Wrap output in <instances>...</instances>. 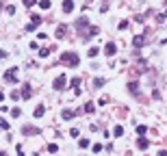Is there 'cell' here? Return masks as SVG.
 <instances>
[{"mask_svg":"<svg viewBox=\"0 0 167 156\" xmlns=\"http://www.w3.org/2000/svg\"><path fill=\"white\" fill-rule=\"evenodd\" d=\"M20 98H22L20 91H11V100H20Z\"/></svg>","mask_w":167,"mask_h":156,"instance_id":"27","label":"cell"},{"mask_svg":"<svg viewBox=\"0 0 167 156\" xmlns=\"http://www.w3.org/2000/svg\"><path fill=\"white\" fill-rule=\"evenodd\" d=\"M9 57V52H7V50H0V59H7Z\"/></svg>","mask_w":167,"mask_h":156,"instance_id":"32","label":"cell"},{"mask_svg":"<svg viewBox=\"0 0 167 156\" xmlns=\"http://www.w3.org/2000/svg\"><path fill=\"white\" fill-rule=\"evenodd\" d=\"M41 24V15H33V20L28 22V26H26V30H28V33H33V30H35L37 28V26H39Z\"/></svg>","mask_w":167,"mask_h":156,"instance_id":"6","label":"cell"},{"mask_svg":"<svg viewBox=\"0 0 167 156\" xmlns=\"http://www.w3.org/2000/svg\"><path fill=\"white\" fill-rule=\"evenodd\" d=\"M70 85H72V89H74V93H76V96H80V78L78 76H76V78H72V80H70Z\"/></svg>","mask_w":167,"mask_h":156,"instance_id":"12","label":"cell"},{"mask_svg":"<svg viewBox=\"0 0 167 156\" xmlns=\"http://www.w3.org/2000/svg\"><path fill=\"white\" fill-rule=\"evenodd\" d=\"M48 152H59V145H57V143H50V145H48Z\"/></svg>","mask_w":167,"mask_h":156,"instance_id":"25","label":"cell"},{"mask_svg":"<svg viewBox=\"0 0 167 156\" xmlns=\"http://www.w3.org/2000/svg\"><path fill=\"white\" fill-rule=\"evenodd\" d=\"M148 147H150V141H148V139H146V137L141 135V137L137 139V150H141V152H146Z\"/></svg>","mask_w":167,"mask_h":156,"instance_id":"8","label":"cell"},{"mask_svg":"<svg viewBox=\"0 0 167 156\" xmlns=\"http://www.w3.org/2000/svg\"><path fill=\"white\" fill-rule=\"evenodd\" d=\"M63 11L65 13H72L74 11V0H63Z\"/></svg>","mask_w":167,"mask_h":156,"instance_id":"14","label":"cell"},{"mask_svg":"<svg viewBox=\"0 0 167 156\" xmlns=\"http://www.w3.org/2000/svg\"><path fill=\"white\" fill-rule=\"evenodd\" d=\"M7 13H9V15L15 13V7H13V4H9V7H7Z\"/></svg>","mask_w":167,"mask_h":156,"instance_id":"30","label":"cell"},{"mask_svg":"<svg viewBox=\"0 0 167 156\" xmlns=\"http://www.w3.org/2000/svg\"><path fill=\"white\" fill-rule=\"evenodd\" d=\"M61 61H63V63H68L70 67H78L80 57H78L76 52H63V54H61Z\"/></svg>","mask_w":167,"mask_h":156,"instance_id":"1","label":"cell"},{"mask_svg":"<svg viewBox=\"0 0 167 156\" xmlns=\"http://www.w3.org/2000/svg\"><path fill=\"white\" fill-rule=\"evenodd\" d=\"M39 7H41V9H50V7H52V2H50V0H41Z\"/></svg>","mask_w":167,"mask_h":156,"instance_id":"22","label":"cell"},{"mask_svg":"<svg viewBox=\"0 0 167 156\" xmlns=\"http://www.w3.org/2000/svg\"><path fill=\"white\" fill-rule=\"evenodd\" d=\"M137 132H139V135H146V132H148V128L143 126V124H139V126H137Z\"/></svg>","mask_w":167,"mask_h":156,"instance_id":"24","label":"cell"},{"mask_svg":"<svg viewBox=\"0 0 167 156\" xmlns=\"http://www.w3.org/2000/svg\"><path fill=\"white\" fill-rule=\"evenodd\" d=\"M54 37H57L59 41L68 37V24H59V26H57V33H54Z\"/></svg>","mask_w":167,"mask_h":156,"instance_id":"5","label":"cell"},{"mask_svg":"<svg viewBox=\"0 0 167 156\" xmlns=\"http://www.w3.org/2000/svg\"><path fill=\"white\" fill-rule=\"evenodd\" d=\"M4 80L7 82H15L18 80V67H9L7 72H4Z\"/></svg>","mask_w":167,"mask_h":156,"instance_id":"4","label":"cell"},{"mask_svg":"<svg viewBox=\"0 0 167 156\" xmlns=\"http://www.w3.org/2000/svg\"><path fill=\"white\" fill-rule=\"evenodd\" d=\"M70 135H72V137H78L80 132H78V128H72V130H70Z\"/></svg>","mask_w":167,"mask_h":156,"instance_id":"31","label":"cell"},{"mask_svg":"<svg viewBox=\"0 0 167 156\" xmlns=\"http://www.w3.org/2000/svg\"><path fill=\"white\" fill-rule=\"evenodd\" d=\"M128 91H130L132 96H139V82L130 80V82H128Z\"/></svg>","mask_w":167,"mask_h":156,"instance_id":"13","label":"cell"},{"mask_svg":"<svg viewBox=\"0 0 167 156\" xmlns=\"http://www.w3.org/2000/svg\"><path fill=\"white\" fill-rule=\"evenodd\" d=\"M165 4H167V0H165Z\"/></svg>","mask_w":167,"mask_h":156,"instance_id":"35","label":"cell"},{"mask_svg":"<svg viewBox=\"0 0 167 156\" xmlns=\"http://www.w3.org/2000/svg\"><path fill=\"white\" fill-rule=\"evenodd\" d=\"M22 98L24 100H31V96H33V89H31V85H22Z\"/></svg>","mask_w":167,"mask_h":156,"instance_id":"10","label":"cell"},{"mask_svg":"<svg viewBox=\"0 0 167 156\" xmlns=\"http://www.w3.org/2000/svg\"><path fill=\"white\" fill-rule=\"evenodd\" d=\"M104 85H107V80H104V78H93V87H96V89L104 87Z\"/></svg>","mask_w":167,"mask_h":156,"instance_id":"18","label":"cell"},{"mask_svg":"<svg viewBox=\"0 0 167 156\" xmlns=\"http://www.w3.org/2000/svg\"><path fill=\"white\" fill-rule=\"evenodd\" d=\"M78 147H82V150L89 147V139H80V141H78Z\"/></svg>","mask_w":167,"mask_h":156,"instance_id":"23","label":"cell"},{"mask_svg":"<svg viewBox=\"0 0 167 156\" xmlns=\"http://www.w3.org/2000/svg\"><path fill=\"white\" fill-rule=\"evenodd\" d=\"M61 117H63V119H72V117H74V111H70V108H65L63 113H61Z\"/></svg>","mask_w":167,"mask_h":156,"instance_id":"19","label":"cell"},{"mask_svg":"<svg viewBox=\"0 0 167 156\" xmlns=\"http://www.w3.org/2000/svg\"><path fill=\"white\" fill-rule=\"evenodd\" d=\"M43 113H46V106H43V104H39V106L35 108V113H33V115H35L37 119H39V117H43Z\"/></svg>","mask_w":167,"mask_h":156,"instance_id":"16","label":"cell"},{"mask_svg":"<svg viewBox=\"0 0 167 156\" xmlns=\"http://www.w3.org/2000/svg\"><path fill=\"white\" fill-rule=\"evenodd\" d=\"M37 0H24V7H35Z\"/></svg>","mask_w":167,"mask_h":156,"instance_id":"28","label":"cell"},{"mask_svg":"<svg viewBox=\"0 0 167 156\" xmlns=\"http://www.w3.org/2000/svg\"><path fill=\"white\" fill-rule=\"evenodd\" d=\"M85 28H89V20H87V18L76 20V30H78V35H80V37L85 35Z\"/></svg>","mask_w":167,"mask_h":156,"instance_id":"3","label":"cell"},{"mask_svg":"<svg viewBox=\"0 0 167 156\" xmlns=\"http://www.w3.org/2000/svg\"><path fill=\"white\" fill-rule=\"evenodd\" d=\"M98 54H100V48H96V46H93V48H89V52H87V57H89V59H96V57H98Z\"/></svg>","mask_w":167,"mask_h":156,"instance_id":"17","label":"cell"},{"mask_svg":"<svg viewBox=\"0 0 167 156\" xmlns=\"http://www.w3.org/2000/svg\"><path fill=\"white\" fill-rule=\"evenodd\" d=\"M0 9H2V0H0Z\"/></svg>","mask_w":167,"mask_h":156,"instance_id":"33","label":"cell"},{"mask_svg":"<svg viewBox=\"0 0 167 156\" xmlns=\"http://www.w3.org/2000/svg\"><path fill=\"white\" fill-rule=\"evenodd\" d=\"M20 113H22L20 108H11V115H13V117H20Z\"/></svg>","mask_w":167,"mask_h":156,"instance_id":"29","label":"cell"},{"mask_svg":"<svg viewBox=\"0 0 167 156\" xmlns=\"http://www.w3.org/2000/svg\"><path fill=\"white\" fill-rule=\"evenodd\" d=\"M104 54H107V57H115V54H117V46H115L113 41H109L107 46H104Z\"/></svg>","mask_w":167,"mask_h":156,"instance_id":"7","label":"cell"},{"mask_svg":"<svg viewBox=\"0 0 167 156\" xmlns=\"http://www.w3.org/2000/svg\"><path fill=\"white\" fill-rule=\"evenodd\" d=\"M93 111H96L93 102H87V104H85V113H93Z\"/></svg>","mask_w":167,"mask_h":156,"instance_id":"21","label":"cell"},{"mask_svg":"<svg viewBox=\"0 0 167 156\" xmlns=\"http://www.w3.org/2000/svg\"><path fill=\"white\" fill-rule=\"evenodd\" d=\"M113 135H115V137L119 139L122 135H124V128H122V126H115V128H113Z\"/></svg>","mask_w":167,"mask_h":156,"instance_id":"20","label":"cell"},{"mask_svg":"<svg viewBox=\"0 0 167 156\" xmlns=\"http://www.w3.org/2000/svg\"><path fill=\"white\" fill-rule=\"evenodd\" d=\"M98 28H96V26H91V28H89V33H85V35H82V39H91V37H96L98 35Z\"/></svg>","mask_w":167,"mask_h":156,"instance_id":"15","label":"cell"},{"mask_svg":"<svg viewBox=\"0 0 167 156\" xmlns=\"http://www.w3.org/2000/svg\"><path fill=\"white\" fill-rule=\"evenodd\" d=\"M0 128H2V130H9V121H4L2 117H0Z\"/></svg>","mask_w":167,"mask_h":156,"instance_id":"26","label":"cell"},{"mask_svg":"<svg viewBox=\"0 0 167 156\" xmlns=\"http://www.w3.org/2000/svg\"><path fill=\"white\" fill-rule=\"evenodd\" d=\"M22 132H24L26 137H31V135H39V128H35V126H24V128H22Z\"/></svg>","mask_w":167,"mask_h":156,"instance_id":"11","label":"cell"},{"mask_svg":"<svg viewBox=\"0 0 167 156\" xmlns=\"http://www.w3.org/2000/svg\"><path fill=\"white\" fill-rule=\"evenodd\" d=\"M65 85H68V76H65V74H59L57 78H54V82H52V87L57 89V91H63Z\"/></svg>","mask_w":167,"mask_h":156,"instance_id":"2","label":"cell"},{"mask_svg":"<svg viewBox=\"0 0 167 156\" xmlns=\"http://www.w3.org/2000/svg\"><path fill=\"white\" fill-rule=\"evenodd\" d=\"M165 24H167V15H165Z\"/></svg>","mask_w":167,"mask_h":156,"instance_id":"34","label":"cell"},{"mask_svg":"<svg viewBox=\"0 0 167 156\" xmlns=\"http://www.w3.org/2000/svg\"><path fill=\"white\" fill-rule=\"evenodd\" d=\"M132 46H135L137 50L143 48V46H146V35H137L135 39H132Z\"/></svg>","mask_w":167,"mask_h":156,"instance_id":"9","label":"cell"}]
</instances>
